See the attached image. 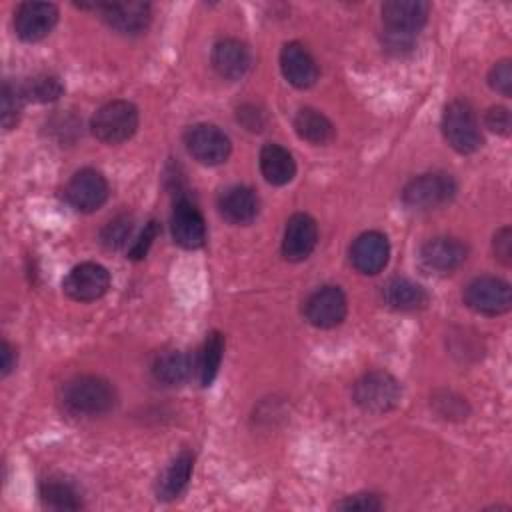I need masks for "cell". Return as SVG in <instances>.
Segmentation results:
<instances>
[{
    "mask_svg": "<svg viewBox=\"0 0 512 512\" xmlns=\"http://www.w3.org/2000/svg\"><path fill=\"white\" fill-rule=\"evenodd\" d=\"M64 406L80 416H100L114 408V386L94 374H82L68 380L62 388Z\"/></svg>",
    "mask_w": 512,
    "mask_h": 512,
    "instance_id": "cell-1",
    "label": "cell"
},
{
    "mask_svg": "<svg viewBox=\"0 0 512 512\" xmlns=\"http://www.w3.org/2000/svg\"><path fill=\"white\" fill-rule=\"evenodd\" d=\"M138 128V108L128 100H112L96 110L90 122L92 134L104 144H120Z\"/></svg>",
    "mask_w": 512,
    "mask_h": 512,
    "instance_id": "cell-2",
    "label": "cell"
},
{
    "mask_svg": "<svg viewBox=\"0 0 512 512\" xmlns=\"http://www.w3.org/2000/svg\"><path fill=\"white\" fill-rule=\"evenodd\" d=\"M446 142L460 154H472L482 146V134L474 108L466 100H452L442 114Z\"/></svg>",
    "mask_w": 512,
    "mask_h": 512,
    "instance_id": "cell-3",
    "label": "cell"
},
{
    "mask_svg": "<svg viewBox=\"0 0 512 512\" xmlns=\"http://www.w3.org/2000/svg\"><path fill=\"white\" fill-rule=\"evenodd\" d=\"M402 396V388L398 380L384 372V370H372L366 372L362 378L354 384V402L372 414H382L398 406Z\"/></svg>",
    "mask_w": 512,
    "mask_h": 512,
    "instance_id": "cell-4",
    "label": "cell"
},
{
    "mask_svg": "<svg viewBox=\"0 0 512 512\" xmlns=\"http://www.w3.org/2000/svg\"><path fill=\"white\" fill-rule=\"evenodd\" d=\"M456 196V182L450 174L430 172L410 180L402 192L406 206L414 210H432L448 204Z\"/></svg>",
    "mask_w": 512,
    "mask_h": 512,
    "instance_id": "cell-5",
    "label": "cell"
},
{
    "mask_svg": "<svg viewBox=\"0 0 512 512\" xmlns=\"http://www.w3.org/2000/svg\"><path fill=\"white\" fill-rule=\"evenodd\" d=\"M464 304L484 316H498L512 308L510 284L496 276H478L464 288Z\"/></svg>",
    "mask_w": 512,
    "mask_h": 512,
    "instance_id": "cell-6",
    "label": "cell"
},
{
    "mask_svg": "<svg viewBox=\"0 0 512 512\" xmlns=\"http://www.w3.org/2000/svg\"><path fill=\"white\" fill-rule=\"evenodd\" d=\"M184 144L188 154L204 166H218L226 162L232 150L230 138L214 124H194L188 128Z\"/></svg>",
    "mask_w": 512,
    "mask_h": 512,
    "instance_id": "cell-7",
    "label": "cell"
},
{
    "mask_svg": "<svg viewBox=\"0 0 512 512\" xmlns=\"http://www.w3.org/2000/svg\"><path fill=\"white\" fill-rule=\"evenodd\" d=\"M62 288L76 302H92L108 292L110 274L96 262H82L66 274Z\"/></svg>",
    "mask_w": 512,
    "mask_h": 512,
    "instance_id": "cell-8",
    "label": "cell"
},
{
    "mask_svg": "<svg viewBox=\"0 0 512 512\" xmlns=\"http://www.w3.org/2000/svg\"><path fill=\"white\" fill-rule=\"evenodd\" d=\"M430 4L424 0H388L382 4V22L386 32L416 38L426 24Z\"/></svg>",
    "mask_w": 512,
    "mask_h": 512,
    "instance_id": "cell-9",
    "label": "cell"
},
{
    "mask_svg": "<svg viewBox=\"0 0 512 512\" xmlns=\"http://www.w3.org/2000/svg\"><path fill=\"white\" fill-rule=\"evenodd\" d=\"M348 312L346 294L338 286H322L312 292L304 304L306 320L316 328L338 326Z\"/></svg>",
    "mask_w": 512,
    "mask_h": 512,
    "instance_id": "cell-10",
    "label": "cell"
},
{
    "mask_svg": "<svg viewBox=\"0 0 512 512\" xmlns=\"http://www.w3.org/2000/svg\"><path fill=\"white\" fill-rule=\"evenodd\" d=\"M64 194L78 212H94L108 198V182L98 170L82 168L70 178Z\"/></svg>",
    "mask_w": 512,
    "mask_h": 512,
    "instance_id": "cell-11",
    "label": "cell"
},
{
    "mask_svg": "<svg viewBox=\"0 0 512 512\" xmlns=\"http://www.w3.org/2000/svg\"><path fill=\"white\" fill-rule=\"evenodd\" d=\"M58 22V8L52 2H22L14 14V30L24 42L46 38Z\"/></svg>",
    "mask_w": 512,
    "mask_h": 512,
    "instance_id": "cell-12",
    "label": "cell"
},
{
    "mask_svg": "<svg viewBox=\"0 0 512 512\" xmlns=\"http://www.w3.org/2000/svg\"><path fill=\"white\" fill-rule=\"evenodd\" d=\"M94 8L102 14V20L120 34H140L150 24V4L148 2H96Z\"/></svg>",
    "mask_w": 512,
    "mask_h": 512,
    "instance_id": "cell-13",
    "label": "cell"
},
{
    "mask_svg": "<svg viewBox=\"0 0 512 512\" xmlns=\"http://www.w3.org/2000/svg\"><path fill=\"white\" fill-rule=\"evenodd\" d=\"M170 228L174 242L186 250H196L206 242L204 216L188 198L176 200L170 218Z\"/></svg>",
    "mask_w": 512,
    "mask_h": 512,
    "instance_id": "cell-14",
    "label": "cell"
},
{
    "mask_svg": "<svg viewBox=\"0 0 512 512\" xmlns=\"http://www.w3.org/2000/svg\"><path fill=\"white\" fill-rule=\"evenodd\" d=\"M318 242V226L310 214L296 212L288 218L282 238V254L290 262L306 260Z\"/></svg>",
    "mask_w": 512,
    "mask_h": 512,
    "instance_id": "cell-15",
    "label": "cell"
},
{
    "mask_svg": "<svg viewBox=\"0 0 512 512\" xmlns=\"http://www.w3.org/2000/svg\"><path fill=\"white\" fill-rule=\"evenodd\" d=\"M388 258H390V242L378 230L360 234L350 248L352 266L358 272L368 276L378 274L388 264Z\"/></svg>",
    "mask_w": 512,
    "mask_h": 512,
    "instance_id": "cell-16",
    "label": "cell"
},
{
    "mask_svg": "<svg viewBox=\"0 0 512 512\" xmlns=\"http://www.w3.org/2000/svg\"><path fill=\"white\" fill-rule=\"evenodd\" d=\"M280 68L284 78L300 90H306L318 80V64L312 54L298 42H288L280 52Z\"/></svg>",
    "mask_w": 512,
    "mask_h": 512,
    "instance_id": "cell-17",
    "label": "cell"
},
{
    "mask_svg": "<svg viewBox=\"0 0 512 512\" xmlns=\"http://www.w3.org/2000/svg\"><path fill=\"white\" fill-rule=\"evenodd\" d=\"M250 64V48L238 38H222L212 48V66L226 80H240Z\"/></svg>",
    "mask_w": 512,
    "mask_h": 512,
    "instance_id": "cell-18",
    "label": "cell"
},
{
    "mask_svg": "<svg viewBox=\"0 0 512 512\" xmlns=\"http://www.w3.org/2000/svg\"><path fill=\"white\" fill-rule=\"evenodd\" d=\"M466 246L458 238L438 236L428 240L420 250V260L428 270L446 274L456 270L466 260Z\"/></svg>",
    "mask_w": 512,
    "mask_h": 512,
    "instance_id": "cell-19",
    "label": "cell"
},
{
    "mask_svg": "<svg viewBox=\"0 0 512 512\" xmlns=\"http://www.w3.org/2000/svg\"><path fill=\"white\" fill-rule=\"evenodd\" d=\"M218 208L226 222L236 224V226H246L258 216L260 202L252 188L230 186L228 190L222 192V196L218 200Z\"/></svg>",
    "mask_w": 512,
    "mask_h": 512,
    "instance_id": "cell-20",
    "label": "cell"
},
{
    "mask_svg": "<svg viewBox=\"0 0 512 512\" xmlns=\"http://www.w3.org/2000/svg\"><path fill=\"white\" fill-rule=\"evenodd\" d=\"M260 170L266 182L272 186H284L294 178L296 162L286 148L268 142L260 150Z\"/></svg>",
    "mask_w": 512,
    "mask_h": 512,
    "instance_id": "cell-21",
    "label": "cell"
},
{
    "mask_svg": "<svg viewBox=\"0 0 512 512\" xmlns=\"http://www.w3.org/2000/svg\"><path fill=\"white\" fill-rule=\"evenodd\" d=\"M382 298L394 310H420L428 304V292L408 278L388 280L382 288Z\"/></svg>",
    "mask_w": 512,
    "mask_h": 512,
    "instance_id": "cell-22",
    "label": "cell"
},
{
    "mask_svg": "<svg viewBox=\"0 0 512 512\" xmlns=\"http://www.w3.org/2000/svg\"><path fill=\"white\" fill-rule=\"evenodd\" d=\"M194 466V456L190 452H180L160 474L158 484H156V494L160 500H174L178 498L184 488L188 486L190 474Z\"/></svg>",
    "mask_w": 512,
    "mask_h": 512,
    "instance_id": "cell-23",
    "label": "cell"
},
{
    "mask_svg": "<svg viewBox=\"0 0 512 512\" xmlns=\"http://www.w3.org/2000/svg\"><path fill=\"white\" fill-rule=\"evenodd\" d=\"M192 372L190 356L180 350H164L152 362V376L164 386H180Z\"/></svg>",
    "mask_w": 512,
    "mask_h": 512,
    "instance_id": "cell-24",
    "label": "cell"
},
{
    "mask_svg": "<svg viewBox=\"0 0 512 512\" xmlns=\"http://www.w3.org/2000/svg\"><path fill=\"white\" fill-rule=\"evenodd\" d=\"M296 134L316 146L328 144L334 138V124L314 108H302L294 116Z\"/></svg>",
    "mask_w": 512,
    "mask_h": 512,
    "instance_id": "cell-25",
    "label": "cell"
},
{
    "mask_svg": "<svg viewBox=\"0 0 512 512\" xmlns=\"http://www.w3.org/2000/svg\"><path fill=\"white\" fill-rule=\"evenodd\" d=\"M222 352H224V336L220 332H210L196 360V372L202 386H210L214 382L222 362Z\"/></svg>",
    "mask_w": 512,
    "mask_h": 512,
    "instance_id": "cell-26",
    "label": "cell"
},
{
    "mask_svg": "<svg viewBox=\"0 0 512 512\" xmlns=\"http://www.w3.org/2000/svg\"><path fill=\"white\" fill-rule=\"evenodd\" d=\"M20 88L24 98L32 102H54L64 92L60 78L54 74H36L28 78L24 84H20Z\"/></svg>",
    "mask_w": 512,
    "mask_h": 512,
    "instance_id": "cell-27",
    "label": "cell"
},
{
    "mask_svg": "<svg viewBox=\"0 0 512 512\" xmlns=\"http://www.w3.org/2000/svg\"><path fill=\"white\" fill-rule=\"evenodd\" d=\"M40 498L46 506L56 508V510H78L80 508V500L76 490L66 484V482H44L40 486Z\"/></svg>",
    "mask_w": 512,
    "mask_h": 512,
    "instance_id": "cell-28",
    "label": "cell"
},
{
    "mask_svg": "<svg viewBox=\"0 0 512 512\" xmlns=\"http://www.w3.org/2000/svg\"><path fill=\"white\" fill-rule=\"evenodd\" d=\"M24 102H26V98L22 94L20 84L6 80L2 86V126H4V130H12L18 124Z\"/></svg>",
    "mask_w": 512,
    "mask_h": 512,
    "instance_id": "cell-29",
    "label": "cell"
},
{
    "mask_svg": "<svg viewBox=\"0 0 512 512\" xmlns=\"http://www.w3.org/2000/svg\"><path fill=\"white\" fill-rule=\"evenodd\" d=\"M132 234V216L128 214H120L114 220H110L102 232H100V242L108 248V250H118L122 248L128 238Z\"/></svg>",
    "mask_w": 512,
    "mask_h": 512,
    "instance_id": "cell-30",
    "label": "cell"
},
{
    "mask_svg": "<svg viewBox=\"0 0 512 512\" xmlns=\"http://www.w3.org/2000/svg\"><path fill=\"white\" fill-rule=\"evenodd\" d=\"M488 84L492 90L500 92L502 96H510L512 94V62L500 60L492 66L490 74H488Z\"/></svg>",
    "mask_w": 512,
    "mask_h": 512,
    "instance_id": "cell-31",
    "label": "cell"
},
{
    "mask_svg": "<svg viewBox=\"0 0 512 512\" xmlns=\"http://www.w3.org/2000/svg\"><path fill=\"white\" fill-rule=\"evenodd\" d=\"M334 508H338V510H356V512H376V510L382 508V500L376 494L364 492V494L346 496L344 500L336 502Z\"/></svg>",
    "mask_w": 512,
    "mask_h": 512,
    "instance_id": "cell-32",
    "label": "cell"
},
{
    "mask_svg": "<svg viewBox=\"0 0 512 512\" xmlns=\"http://www.w3.org/2000/svg\"><path fill=\"white\" fill-rule=\"evenodd\" d=\"M158 234H160V224L156 220H150L144 226V230L140 232L138 240H134L132 248L128 250V258L130 260H142L148 254V250H150V246H152V242L156 240Z\"/></svg>",
    "mask_w": 512,
    "mask_h": 512,
    "instance_id": "cell-33",
    "label": "cell"
},
{
    "mask_svg": "<svg viewBox=\"0 0 512 512\" xmlns=\"http://www.w3.org/2000/svg\"><path fill=\"white\" fill-rule=\"evenodd\" d=\"M486 126L500 134V136H508L510 134V128H512V120H510V112L508 108L504 106H492L488 112H486V118H484Z\"/></svg>",
    "mask_w": 512,
    "mask_h": 512,
    "instance_id": "cell-34",
    "label": "cell"
},
{
    "mask_svg": "<svg viewBox=\"0 0 512 512\" xmlns=\"http://www.w3.org/2000/svg\"><path fill=\"white\" fill-rule=\"evenodd\" d=\"M492 248H494V256H496L504 266H510V264H512V230H510L508 226L500 228V230L494 234Z\"/></svg>",
    "mask_w": 512,
    "mask_h": 512,
    "instance_id": "cell-35",
    "label": "cell"
},
{
    "mask_svg": "<svg viewBox=\"0 0 512 512\" xmlns=\"http://www.w3.org/2000/svg\"><path fill=\"white\" fill-rule=\"evenodd\" d=\"M16 364V352L14 348L4 340L2 342V376H8Z\"/></svg>",
    "mask_w": 512,
    "mask_h": 512,
    "instance_id": "cell-36",
    "label": "cell"
}]
</instances>
